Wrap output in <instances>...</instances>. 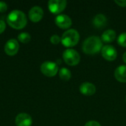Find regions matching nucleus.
<instances>
[{
    "label": "nucleus",
    "instance_id": "obj_1",
    "mask_svg": "<svg viewBox=\"0 0 126 126\" xmlns=\"http://www.w3.org/2000/svg\"><path fill=\"white\" fill-rule=\"evenodd\" d=\"M7 23L15 30H21L27 25V18L22 11L14 10L7 15Z\"/></svg>",
    "mask_w": 126,
    "mask_h": 126
},
{
    "label": "nucleus",
    "instance_id": "obj_2",
    "mask_svg": "<svg viewBox=\"0 0 126 126\" xmlns=\"http://www.w3.org/2000/svg\"><path fill=\"white\" fill-rule=\"evenodd\" d=\"M103 48V41L100 38L93 35L87 38L83 43V51L87 55H94Z\"/></svg>",
    "mask_w": 126,
    "mask_h": 126
},
{
    "label": "nucleus",
    "instance_id": "obj_3",
    "mask_svg": "<svg viewBox=\"0 0 126 126\" xmlns=\"http://www.w3.org/2000/svg\"><path fill=\"white\" fill-rule=\"evenodd\" d=\"M80 40V34L75 29H69L65 31L61 37V43L66 47L75 46Z\"/></svg>",
    "mask_w": 126,
    "mask_h": 126
},
{
    "label": "nucleus",
    "instance_id": "obj_4",
    "mask_svg": "<svg viewBox=\"0 0 126 126\" xmlns=\"http://www.w3.org/2000/svg\"><path fill=\"white\" fill-rule=\"evenodd\" d=\"M63 59L69 66H76L80 61V54L74 49H66L63 53Z\"/></svg>",
    "mask_w": 126,
    "mask_h": 126
},
{
    "label": "nucleus",
    "instance_id": "obj_5",
    "mask_svg": "<svg viewBox=\"0 0 126 126\" xmlns=\"http://www.w3.org/2000/svg\"><path fill=\"white\" fill-rule=\"evenodd\" d=\"M41 72L47 77L52 78L58 72V64L52 61H45L41 65Z\"/></svg>",
    "mask_w": 126,
    "mask_h": 126
},
{
    "label": "nucleus",
    "instance_id": "obj_6",
    "mask_svg": "<svg viewBox=\"0 0 126 126\" xmlns=\"http://www.w3.org/2000/svg\"><path fill=\"white\" fill-rule=\"evenodd\" d=\"M67 4L66 0H49L48 1V8L53 14H59L64 10Z\"/></svg>",
    "mask_w": 126,
    "mask_h": 126
},
{
    "label": "nucleus",
    "instance_id": "obj_7",
    "mask_svg": "<svg viewBox=\"0 0 126 126\" xmlns=\"http://www.w3.org/2000/svg\"><path fill=\"white\" fill-rule=\"evenodd\" d=\"M102 56L109 61H114L117 56V52L114 47L112 45H105L101 49Z\"/></svg>",
    "mask_w": 126,
    "mask_h": 126
},
{
    "label": "nucleus",
    "instance_id": "obj_8",
    "mask_svg": "<svg viewBox=\"0 0 126 126\" xmlns=\"http://www.w3.org/2000/svg\"><path fill=\"white\" fill-rule=\"evenodd\" d=\"M19 49V44L16 39L11 38L8 40L4 45V52L9 56L16 55Z\"/></svg>",
    "mask_w": 126,
    "mask_h": 126
},
{
    "label": "nucleus",
    "instance_id": "obj_9",
    "mask_svg": "<svg viewBox=\"0 0 126 126\" xmlns=\"http://www.w3.org/2000/svg\"><path fill=\"white\" fill-rule=\"evenodd\" d=\"M55 24L61 29H68L71 27L72 21L71 18L65 14H60L55 17Z\"/></svg>",
    "mask_w": 126,
    "mask_h": 126
},
{
    "label": "nucleus",
    "instance_id": "obj_10",
    "mask_svg": "<svg viewBox=\"0 0 126 126\" xmlns=\"http://www.w3.org/2000/svg\"><path fill=\"white\" fill-rule=\"evenodd\" d=\"M44 16V10L39 6L32 7L29 11V18L32 22L40 21Z\"/></svg>",
    "mask_w": 126,
    "mask_h": 126
},
{
    "label": "nucleus",
    "instance_id": "obj_11",
    "mask_svg": "<svg viewBox=\"0 0 126 126\" xmlns=\"http://www.w3.org/2000/svg\"><path fill=\"white\" fill-rule=\"evenodd\" d=\"M15 123L16 126H31L32 124V120L31 116L28 114L21 113L16 117Z\"/></svg>",
    "mask_w": 126,
    "mask_h": 126
},
{
    "label": "nucleus",
    "instance_id": "obj_12",
    "mask_svg": "<svg viewBox=\"0 0 126 126\" xmlns=\"http://www.w3.org/2000/svg\"><path fill=\"white\" fill-rule=\"evenodd\" d=\"M80 92L86 96H92L96 92V86L90 82H84L80 86Z\"/></svg>",
    "mask_w": 126,
    "mask_h": 126
},
{
    "label": "nucleus",
    "instance_id": "obj_13",
    "mask_svg": "<svg viewBox=\"0 0 126 126\" xmlns=\"http://www.w3.org/2000/svg\"><path fill=\"white\" fill-rule=\"evenodd\" d=\"M107 21H108V19H107L106 16L101 13L96 15L93 18V20H92L93 25L98 29L105 27L106 26Z\"/></svg>",
    "mask_w": 126,
    "mask_h": 126
},
{
    "label": "nucleus",
    "instance_id": "obj_14",
    "mask_svg": "<svg viewBox=\"0 0 126 126\" xmlns=\"http://www.w3.org/2000/svg\"><path fill=\"white\" fill-rule=\"evenodd\" d=\"M114 77L118 81L126 83V65H120L115 69Z\"/></svg>",
    "mask_w": 126,
    "mask_h": 126
},
{
    "label": "nucleus",
    "instance_id": "obj_15",
    "mask_svg": "<svg viewBox=\"0 0 126 126\" xmlns=\"http://www.w3.org/2000/svg\"><path fill=\"white\" fill-rule=\"evenodd\" d=\"M115 38H116V32L111 29L105 30L101 35V40L103 42L105 43L113 42Z\"/></svg>",
    "mask_w": 126,
    "mask_h": 126
},
{
    "label": "nucleus",
    "instance_id": "obj_16",
    "mask_svg": "<svg viewBox=\"0 0 126 126\" xmlns=\"http://www.w3.org/2000/svg\"><path fill=\"white\" fill-rule=\"evenodd\" d=\"M58 74H59L60 78L63 80H65V81L69 80L72 77V73H71L70 70L67 68H65V67L61 68L58 71Z\"/></svg>",
    "mask_w": 126,
    "mask_h": 126
},
{
    "label": "nucleus",
    "instance_id": "obj_17",
    "mask_svg": "<svg viewBox=\"0 0 126 126\" xmlns=\"http://www.w3.org/2000/svg\"><path fill=\"white\" fill-rule=\"evenodd\" d=\"M31 36L27 32H21L18 35V40L23 43V44H27L30 41Z\"/></svg>",
    "mask_w": 126,
    "mask_h": 126
},
{
    "label": "nucleus",
    "instance_id": "obj_18",
    "mask_svg": "<svg viewBox=\"0 0 126 126\" xmlns=\"http://www.w3.org/2000/svg\"><path fill=\"white\" fill-rule=\"evenodd\" d=\"M117 42H118V44L120 45L121 47H126V32L121 33L118 36Z\"/></svg>",
    "mask_w": 126,
    "mask_h": 126
},
{
    "label": "nucleus",
    "instance_id": "obj_19",
    "mask_svg": "<svg viewBox=\"0 0 126 126\" xmlns=\"http://www.w3.org/2000/svg\"><path fill=\"white\" fill-rule=\"evenodd\" d=\"M50 42L53 44H58L61 42V38L58 35H52L50 38Z\"/></svg>",
    "mask_w": 126,
    "mask_h": 126
},
{
    "label": "nucleus",
    "instance_id": "obj_20",
    "mask_svg": "<svg viewBox=\"0 0 126 126\" xmlns=\"http://www.w3.org/2000/svg\"><path fill=\"white\" fill-rule=\"evenodd\" d=\"M7 10V4L4 1H0V13H4Z\"/></svg>",
    "mask_w": 126,
    "mask_h": 126
},
{
    "label": "nucleus",
    "instance_id": "obj_21",
    "mask_svg": "<svg viewBox=\"0 0 126 126\" xmlns=\"http://www.w3.org/2000/svg\"><path fill=\"white\" fill-rule=\"evenodd\" d=\"M101 126V125L97 122V121H94V120H92V121H89L87 122L85 126Z\"/></svg>",
    "mask_w": 126,
    "mask_h": 126
},
{
    "label": "nucleus",
    "instance_id": "obj_22",
    "mask_svg": "<svg viewBox=\"0 0 126 126\" xmlns=\"http://www.w3.org/2000/svg\"><path fill=\"white\" fill-rule=\"evenodd\" d=\"M5 28H6L5 22L2 19H0V34H1L5 30Z\"/></svg>",
    "mask_w": 126,
    "mask_h": 126
},
{
    "label": "nucleus",
    "instance_id": "obj_23",
    "mask_svg": "<svg viewBox=\"0 0 126 126\" xmlns=\"http://www.w3.org/2000/svg\"><path fill=\"white\" fill-rule=\"evenodd\" d=\"M114 1L120 7H126V0H115Z\"/></svg>",
    "mask_w": 126,
    "mask_h": 126
},
{
    "label": "nucleus",
    "instance_id": "obj_24",
    "mask_svg": "<svg viewBox=\"0 0 126 126\" xmlns=\"http://www.w3.org/2000/svg\"><path fill=\"white\" fill-rule=\"evenodd\" d=\"M123 61L126 63V52H124V54H123Z\"/></svg>",
    "mask_w": 126,
    "mask_h": 126
},
{
    "label": "nucleus",
    "instance_id": "obj_25",
    "mask_svg": "<svg viewBox=\"0 0 126 126\" xmlns=\"http://www.w3.org/2000/svg\"></svg>",
    "mask_w": 126,
    "mask_h": 126
}]
</instances>
